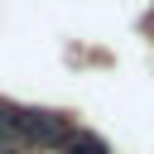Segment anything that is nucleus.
Here are the masks:
<instances>
[{"instance_id": "f03ea898", "label": "nucleus", "mask_w": 154, "mask_h": 154, "mask_svg": "<svg viewBox=\"0 0 154 154\" xmlns=\"http://www.w3.org/2000/svg\"><path fill=\"white\" fill-rule=\"evenodd\" d=\"M63 154H111V149H106L101 135H91V130H72L67 144H63Z\"/></svg>"}, {"instance_id": "7ed1b4c3", "label": "nucleus", "mask_w": 154, "mask_h": 154, "mask_svg": "<svg viewBox=\"0 0 154 154\" xmlns=\"http://www.w3.org/2000/svg\"><path fill=\"white\" fill-rule=\"evenodd\" d=\"M0 154H10V149H0Z\"/></svg>"}, {"instance_id": "f257e3e1", "label": "nucleus", "mask_w": 154, "mask_h": 154, "mask_svg": "<svg viewBox=\"0 0 154 154\" xmlns=\"http://www.w3.org/2000/svg\"><path fill=\"white\" fill-rule=\"evenodd\" d=\"M67 135H72L67 116L0 101V149H10V144H24V149H63Z\"/></svg>"}]
</instances>
